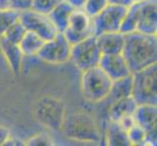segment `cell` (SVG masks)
<instances>
[{"instance_id":"ba28073f","label":"cell","mask_w":157,"mask_h":146,"mask_svg":"<svg viewBox=\"0 0 157 146\" xmlns=\"http://www.w3.org/2000/svg\"><path fill=\"white\" fill-rule=\"evenodd\" d=\"M20 21L26 30L35 32L45 41L54 38L59 33L48 14L33 9L21 12Z\"/></svg>"},{"instance_id":"5bb4252c","label":"cell","mask_w":157,"mask_h":146,"mask_svg":"<svg viewBox=\"0 0 157 146\" xmlns=\"http://www.w3.org/2000/svg\"><path fill=\"white\" fill-rule=\"evenodd\" d=\"M101 55L122 54L124 47V33L121 31L105 32L96 36Z\"/></svg>"},{"instance_id":"30bf717a","label":"cell","mask_w":157,"mask_h":146,"mask_svg":"<svg viewBox=\"0 0 157 146\" xmlns=\"http://www.w3.org/2000/svg\"><path fill=\"white\" fill-rule=\"evenodd\" d=\"M63 34L71 45L94 35L92 18L82 9H75L70 16L68 24Z\"/></svg>"},{"instance_id":"484cf974","label":"cell","mask_w":157,"mask_h":146,"mask_svg":"<svg viewBox=\"0 0 157 146\" xmlns=\"http://www.w3.org/2000/svg\"><path fill=\"white\" fill-rule=\"evenodd\" d=\"M25 144L28 145H42V146H48V145H55L54 139L47 133H39L35 134L28 140Z\"/></svg>"},{"instance_id":"f546056e","label":"cell","mask_w":157,"mask_h":146,"mask_svg":"<svg viewBox=\"0 0 157 146\" xmlns=\"http://www.w3.org/2000/svg\"><path fill=\"white\" fill-rule=\"evenodd\" d=\"M108 4H112V5H119V6H125L129 7L130 5L133 4L132 0H107Z\"/></svg>"},{"instance_id":"277c9868","label":"cell","mask_w":157,"mask_h":146,"mask_svg":"<svg viewBox=\"0 0 157 146\" xmlns=\"http://www.w3.org/2000/svg\"><path fill=\"white\" fill-rule=\"evenodd\" d=\"M62 128L66 136L82 142H100L101 133L94 119L86 113H73L63 119Z\"/></svg>"},{"instance_id":"2e32d148","label":"cell","mask_w":157,"mask_h":146,"mask_svg":"<svg viewBox=\"0 0 157 146\" xmlns=\"http://www.w3.org/2000/svg\"><path fill=\"white\" fill-rule=\"evenodd\" d=\"M75 9L76 8L73 7L67 0H62L48 13V16L53 21L54 25L56 26L58 32L63 33L66 29L70 16Z\"/></svg>"},{"instance_id":"7402d4cb","label":"cell","mask_w":157,"mask_h":146,"mask_svg":"<svg viewBox=\"0 0 157 146\" xmlns=\"http://www.w3.org/2000/svg\"><path fill=\"white\" fill-rule=\"evenodd\" d=\"M25 31L26 29L25 28V26L21 24V21H19L15 24L11 26L2 36L10 42L15 43V44H19L21 38H23V36L25 35Z\"/></svg>"},{"instance_id":"ffe728a7","label":"cell","mask_w":157,"mask_h":146,"mask_svg":"<svg viewBox=\"0 0 157 146\" xmlns=\"http://www.w3.org/2000/svg\"><path fill=\"white\" fill-rule=\"evenodd\" d=\"M106 142L112 146H127L131 145L127 136V132L124 129L117 121L108 120L105 131Z\"/></svg>"},{"instance_id":"1f68e13d","label":"cell","mask_w":157,"mask_h":146,"mask_svg":"<svg viewBox=\"0 0 157 146\" xmlns=\"http://www.w3.org/2000/svg\"><path fill=\"white\" fill-rule=\"evenodd\" d=\"M67 1L76 9H81L83 7L85 0H67Z\"/></svg>"},{"instance_id":"d6986e66","label":"cell","mask_w":157,"mask_h":146,"mask_svg":"<svg viewBox=\"0 0 157 146\" xmlns=\"http://www.w3.org/2000/svg\"><path fill=\"white\" fill-rule=\"evenodd\" d=\"M45 40L33 31L26 30L19 43V47L24 57H36Z\"/></svg>"},{"instance_id":"d6a6232c","label":"cell","mask_w":157,"mask_h":146,"mask_svg":"<svg viewBox=\"0 0 157 146\" xmlns=\"http://www.w3.org/2000/svg\"><path fill=\"white\" fill-rule=\"evenodd\" d=\"M11 9L10 0H0V10Z\"/></svg>"},{"instance_id":"7a4b0ae2","label":"cell","mask_w":157,"mask_h":146,"mask_svg":"<svg viewBox=\"0 0 157 146\" xmlns=\"http://www.w3.org/2000/svg\"><path fill=\"white\" fill-rule=\"evenodd\" d=\"M120 31L124 34L133 31L156 34L157 0H143L130 5L121 24Z\"/></svg>"},{"instance_id":"d4e9b609","label":"cell","mask_w":157,"mask_h":146,"mask_svg":"<svg viewBox=\"0 0 157 146\" xmlns=\"http://www.w3.org/2000/svg\"><path fill=\"white\" fill-rule=\"evenodd\" d=\"M62 0H33L31 9L38 11V12H41V13L48 14Z\"/></svg>"},{"instance_id":"4dcf8cb0","label":"cell","mask_w":157,"mask_h":146,"mask_svg":"<svg viewBox=\"0 0 157 146\" xmlns=\"http://www.w3.org/2000/svg\"><path fill=\"white\" fill-rule=\"evenodd\" d=\"M25 143L19 138H13V137H8L6 141L4 142L3 145H25Z\"/></svg>"},{"instance_id":"52a82bcc","label":"cell","mask_w":157,"mask_h":146,"mask_svg":"<svg viewBox=\"0 0 157 146\" xmlns=\"http://www.w3.org/2000/svg\"><path fill=\"white\" fill-rule=\"evenodd\" d=\"M128 7L108 4L101 12L92 18L94 36L105 32L120 31L121 24L125 17Z\"/></svg>"},{"instance_id":"7c38bea8","label":"cell","mask_w":157,"mask_h":146,"mask_svg":"<svg viewBox=\"0 0 157 146\" xmlns=\"http://www.w3.org/2000/svg\"><path fill=\"white\" fill-rule=\"evenodd\" d=\"M135 122L145 132V145H156L157 108L152 104H140L133 115Z\"/></svg>"},{"instance_id":"603a6c76","label":"cell","mask_w":157,"mask_h":146,"mask_svg":"<svg viewBox=\"0 0 157 146\" xmlns=\"http://www.w3.org/2000/svg\"><path fill=\"white\" fill-rule=\"evenodd\" d=\"M107 5V0H85L83 7L81 9L91 18H93L94 16L98 15L101 10H104Z\"/></svg>"},{"instance_id":"cb8c5ba5","label":"cell","mask_w":157,"mask_h":146,"mask_svg":"<svg viewBox=\"0 0 157 146\" xmlns=\"http://www.w3.org/2000/svg\"><path fill=\"white\" fill-rule=\"evenodd\" d=\"M127 136L131 145H145V132L137 123L128 129Z\"/></svg>"},{"instance_id":"8fae6325","label":"cell","mask_w":157,"mask_h":146,"mask_svg":"<svg viewBox=\"0 0 157 146\" xmlns=\"http://www.w3.org/2000/svg\"><path fill=\"white\" fill-rule=\"evenodd\" d=\"M63 106L59 101L46 97L41 99L36 107L38 120L54 129H59L63 123Z\"/></svg>"},{"instance_id":"3957f363","label":"cell","mask_w":157,"mask_h":146,"mask_svg":"<svg viewBox=\"0 0 157 146\" xmlns=\"http://www.w3.org/2000/svg\"><path fill=\"white\" fill-rule=\"evenodd\" d=\"M113 81L99 66L82 71L81 91L86 100L101 103L111 89Z\"/></svg>"},{"instance_id":"f1b7e54d","label":"cell","mask_w":157,"mask_h":146,"mask_svg":"<svg viewBox=\"0 0 157 146\" xmlns=\"http://www.w3.org/2000/svg\"><path fill=\"white\" fill-rule=\"evenodd\" d=\"M10 137V131L3 126H0V145H3L6 139Z\"/></svg>"},{"instance_id":"9a60e30c","label":"cell","mask_w":157,"mask_h":146,"mask_svg":"<svg viewBox=\"0 0 157 146\" xmlns=\"http://www.w3.org/2000/svg\"><path fill=\"white\" fill-rule=\"evenodd\" d=\"M0 48L14 74H19L23 67L24 55L18 44H15L0 36Z\"/></svg>"},{"instance_id":"9c48e42d","label":"cell","mask_w":157,"mask_h":146,"mask_svg":"<svg viewBox=\"0 0 157 146\" xmlns=\"http://www.w3.org/2000/svg\"><path fill=\"white\" fill-rule=\"evenodd\" d=\"M71 44L61 32L54 38L44 42L36 57L51 64H62L70 59Z\"/></svg>"},{"instance_id":"8992f818","label":"cell","mask_w":157,"mask_h":146,"mask_svg":"<svg viewBox=\"0 0 157 146\" xmlns=\"http://www.w3.org/2000/svg\"><path fill=\"white\" fill-rule=\"evenodd\" d=\"M101 57V52L98 46L96 36L94 35L71 45L70 59L81 71L99 66Z\"/></svg>"},{"instance_id":"4316f807","label":"cell","mask_w":157,"mask_h":146,"mask_svg":"<svg viewBox=\"0 0 157 146\" xmlns=\"http://www.w3.org/2000/svg\"><path fill=\"white\" fill-rule=\"evenodd\" d=\"M32 2L33 0H10L11 9L24 12L32 8Z\"/></svg>"},{"instance_id":"e0dca14e","label":"cell","mask_w":157,"mask_h":146,"mask_svg":"<svg viewBox=\"0 0 157 146\" xmlns=\"http://www.w3.org/2000/svg\"><path fill=\"white\" fill-rule=\"evenodd\" d=\"M132 86H133V76H128L115 80L112 82L111 89L107 96L101 102H105L106 105L109 107L115 101L122 99L124 97L132 95Z\"/></svg>"},{"instance_id":"44dd1931","label":"cell","mask_w":157,"mask_h":146,"mask_svg":"<svg viewBox=\"0 0 157 146\" xmlns=\"http://www.w3.org/2000/svg\"><path fill=\"white\" fill-rule=\"evenodd\" d=\"M20 15L21 12L13 9L0 10V36L20 21Z\"/></svg>"},{"instance_id":"83f0119b","label":"cell","mask_w":157,"mask_h":146,"mask_svg":"<svg viewBox=\"0 0 157 146\" xmlns=\"http://www.w3.org/2000/svg\"><path fill=\"white\" fill-rule=\"evenodd\" d=\"M118 123H119V125H120L125 131L127 132L128 129L131 128L132 126H134L135 124H136V122H135V119H134V117H133V115L132 116H126V117H123V118H121L120 120H118L117 121Z\"/></svg>"},{"instance_id":"4fadbf2b","label":"cell","mask_w":157,"mask_h":146,"mask_svg":"<svg viewBox=\"0 0 157 146\" xmlns=\"http://www.w3.org/2000/svg\"><path fill=\"white\" fill-rule=\"evenodd\" d=\"M99 66L110 77L112 81L131 75L125 58L122 54L116 55H101Z\"/></svg>"},{"instance_id":"ac0fdd59","label":"cell","mask_w":157,"mask_h":146,"mask_svg":"<svg viewBox=\"0 0 157 146\" xmlns=\"http://www.w3.org/2000/svg\"><path fill=\"white\" fill-rule=\"evenodd\" d=\"M137 107L138 103L132 95L124 97L122 99L115 101L114 103H112L108 107V118L111 121H118L123 117L132 116L134 115Z\"/></svg>"},{"instance_id":"836d02e7","label":"cell","mask_w":157,"mask_h":146,"mask_svg":"<svg viewBox=\"0 0 157 146\" xmlns=\"http://www.w3.org/2000/svg\"><path fill=\"white\" fill-rule=\"evenodd\" d=\"M132 1H133V3H134V2H140V1H143V0H132Z\"/></svg>"},{"instance_id":"5b68a950","label":"cell","mask_w":157,"mask_h":146,"mask_svg":"<svg viewBox=\"0 0 157 146\" xmlns=\"http://www.w3.org/2000/svg\"><path fill=\"white\" fill-rule=\"evenodd\" d=\"M132 96L140 104L157 103V64L132 74Z\"/></svg>"},{"instance_id":"6da1fadb","label":"cell","mask_w":157,"mask_h":146,"mask_svg":"<svg viewBox=\"0 0 157 146\" xmlns=\"http://www.w3.org/2000/svg\"><path fill=\"white\" fill-rule=\"evenodd\" d=\"M122 56L125 58L131 74L156 63V34H147L140 31L124 34Z\"/></svg>"}]
</instances>
